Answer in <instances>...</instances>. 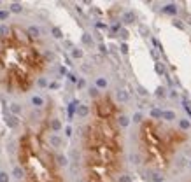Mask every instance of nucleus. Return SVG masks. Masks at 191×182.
I'll list each match as a JSON object with an SVG mask.
<instances>
[{
	"mask_svg": "<svg viewBox=\"0 0 191 182\" xmlns=\"http://www.w3.org/2000/svg\"><path fill=\"white\" fill-rule=\"evenodd\" d=\"M37 39L18 25L0 28V86L9 93H27L42 79L48 53Z\"/></svg>",
	"mask_w": 191,
	"mask_h": 182,
	"instance_id": "f257e3e1",
	"label": "nucleus"
},
{
	"mask_svg": "<svg viewBox=\"0 0 191 182\" xmlns=\"http://www.w3.org/2000/svg\"><path fill=\"white\" fill-rule=\"evenodd\" d=\"M91 121L82 130L84 182H118L121 168V133L118 116L89 109Z\"/></svg>",
	"mask_w": 191,
	"mask_h": 182,
	"instance_id": "f03ea898",
	"label": "nucleus"
},
{
	"mask_svg": "<svg viewBox=\"0 0 191 182\" xmlns=\"http://www.w3.org/2000/svg\"><path fill=\"white\" fill-rule=\"evenodd\" d=\"M161 12H163V14H168V16H175V14H177V6H175V4H168V6H165L163 9H161Z\"/></svg>",
	"mask_w": 191,
	"mask_h": 182,
	"instance_id": "7ed1b4c3",
	"label": "nucleus"
},
{
	"mask_svg": "<svg viewBox=\"0 0 191 182\" xmlns=\"http://www.w3.org/2000/svg\"><path fill=\"white\" fill-rule=\"evenodd\" d=\"M175 118H177V116H175L174 110H165V112L161 114V119H165V121H174Z\"/></svg>",
	"mask_w": 191,
	"mask_h": 182,
	"instance_id": "20e7f679",
	"label": "nucleus"
},
{
	"mask_svg": "<svg viewBox=\"0 0 191 182\" xmlns=\"http://www.w3.org/2000/svg\"><path fill=\"white\" fill-rule=\"evenodd\" d=\"M179 126L182 131H186V130H189L191 128V123H189V119H181L179 121Z\"/></svg>",
	"mask_w": 191,
	"mask_h": 182,
	"instance_id": "39448f33",
	"label": "nucleus"
},
{
	"mask_svg": "<svg viewBox=\"0 0 191 182\" xmlns=\"http://www.w3.org/2000/svg\"><path fill=\"white\" fill-rule=\"evenodd\" d=\"M161 114H163L161 109H153V110H151V118L153 119H161Z\"/></svg>",
	"mask_w": 191,
	"mask_h": 182,
	"instance_id": "423d86ee",
	"label": "nucleus"
},
{
	"mask_svg": "<svg viewBox=\"0 0 191 182\" xmlns=\"http://www.w3.org/2000/svg\"><path fill=\"white\" fill-rule=\"evenodd\" d=\"M156 97H158V98H165V97H167V89H165V88H158V89H156Z\"/></svg>",
	"mask_w": 191,
	"mask_h": 182,
	"instance_id": "0eeeda50",
	"label": "nucleus"
},
{
	"mask_svg": "<svg viewBox=\"0 0 191 182\" xmlns=\"http://www.w3.org/2000/svg\"><path fill=\"white\" fill-rule=\"evenodd\" d=\"M174 27H177V28H179V30H184V25H182V21H181V19H175V18H174Z\"/></svg>",
	"mask_w": 191,
	"mask_h": 182,
	"instance_id": "6e6552de",
	"label": "nucleus"
},
{
	"mask_svg": "<svg viewBox=\"0 0 191 182\" xmlns=\"http://www.w3.org/2000/svg\"><path fill=\"white\" fill-rule=\"evenodd\" d=\"M118 182H131V179L128 175H119V179H118Z\"/></svg>",
	"mask_w": 191,
	"mask_h": 182,
	"instance_id": "1a4fd4ad",
	"label": "nucleus"
},
{
	"mask_svg": "<svg viewBox=\"0 0 191 182\" xmlns=\"http://www.w3.org/2000/svg\"><path fill=\"white\" fill-rule=\"evenodd\" d=\"M142 118H144V116H142L140 112H137L135 116H133V121H135V123H140V121H142Z\"/></svg>",
	"mask_w": 191,
	"mask_h": 182,
	"instance_id": "9d476101",
	"label": "nucleus"
},
{
	"mask_svg": "<svg viewBox=\"0 0 191 182\" xmlns=\"http://www.w3.org/2000/svg\"><path fill=\"white\" fill-rule=\"evenodd\" d=\"M118 98H119V100H126V95L125 93H118Z\"/></svg>",
	"mask_w": 191,
	"mask_h": 182,
	"instance_id": "9b49d317",
	"label": "nucleus"
},
{
	"mask_svg": "<svg viewBox=\"0 0 191 182\" xmlns=\"http://www.w3.org/2000/svg\"><path fill=\"white\" fill-rule=\"evenodd\" d=\"M156 72H158V74H161V72H163V67H161V65H156Z\"/></svg>",
	"mask_w": 191,
	"mask_h": 182,
	"instance_id": "f8f14e48",
	"label": "nucleus"
},
{
	"mask_svg": "<svg viewBox=\"0 0 191 182\" xmlns=\"http://www.w3.org/2000/svg\"><path fill=\"white\" fill-rule=\"evenodd\" d=\"M139 91H140V95H147V91L144 89V88H139Z\"/></svg>",
	"mask_w": 191,
	"mask_h": 182,
	"instance_id": "ddd939ff",
	"label": "nucleus"
},
{
	"mask_svg": "<svg viewBox=\"0 0 191 182\" xmlns=\"http://www.w3.org/2000/svg\"><path fill=\"white\" fill-rule=\"evenodd\" d=\"M189 166H191V161H189Z\"/></svg>",
	"mask_w": 191,
	"mask_h": 182,
	"instance_id": "4468645a",
	"label": "nucleus"
}]
</instances>
